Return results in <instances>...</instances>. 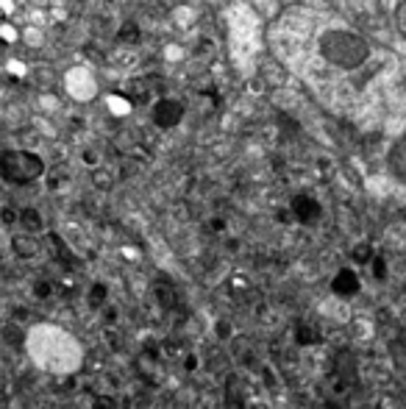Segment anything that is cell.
I'll return each instance as SVG.
<instances>
[{"label": "cell", "mask_w": 406, "mask_h": 409, "mask_svg": "<svg viewBox=\"0 0 406 409\" xmlns=\"http://www.w3.org/2000/svg\"><path fill=\"white\" fill-rule=\"evenodd\" d=\"M320 53L325 61H331L334 67H340V70H356L362 67L370 56V45L367 39H362L359 34L354 31H325L323 39H320Z\"/></svg>", "instance_id": "cell-1"}, {"label": "cell", "mask_w": 406, "mask_h": 409, "mask_svg": "<svg viewBox=\"0 0 406 409\" xmlns=\"http://www.w3.org/2000/svg\"><path fill=\"white\" fill-rule=\"evenodd\" d=\"M45 173V162L42 156L31 154V151H3L0 154V178L6 184L23 187L36 181Z\"/></svg>", "instance_id": "cell-2"}, {"label": "cell", "mask_w": 406, "mask_h": 409, "mask_svg": "<svg viewBox=\"0 0 406 409\" xmlns=\"http://www.w3.org/2000/svg\"><path fill=\"white\" fill-rule=\"evenodd\" d=\"M290 212H292V218H295L298 223L309 226V223H314V220L320 218V203H317V198H312V195L301 192V195H295V198H292Z\"/></svg>", "instance_id": "cell-3"}, {"label": "cell", "mask_w": 406, "mask_h": 409, "mask_svg": "<svg viewBox=\"0 0 406 409\" xmlns=\"http://www.w3.org/2000/svg\"><path fill=\"white\" fill-rule=\"evenodd\" d=\"M331 290H334V295H340V298H354L362 290V282L356 276V270L354 267L336 270V276L331 279Z\"/></svg>", "instance_id": "cell-4"}, {"label": "cell", "mask_w": 406, "mask_h": 409, "mask_svg": "<svg viewBox=\"0 0 406 409\" xmlns=\"http://www.w3.org/2000/svg\"><path fill=\"white\" fill-rule=\"evenodd\" d=\"M181 117H184V106L178 101H167L164 98V101H159L153 106V123L159 128H175L181 123Z\"/></svg>", "instance_id": "cell-5"}, {"label": "cell", "mask_w": 406, "mask_h": 409, "mask_svg": "<svg viewBox=\"0 0 406 409\" xmlns=\"http://www.w3.org/2000/svg\"><path fill=\"white\" fill-rule=\"evenodd\" d=\"M12 251H14L20 259H34V256L42 251V245H39V240H36L34 234H14V237H12Z\"/></svg>", "instance_id": "cell-6"}, {"label": "cell", "mask_w": 406, "mask_h": 409, "mask_svg": "<svg viewBox=\"0 0 406 409\" xmlns=\"http://www.w3.org/2000/svg\"><path fill=\"white\" fill-rule=\"evenodd\" d=\"M153 298H156V304H159L162 309H167V312L178 306V295H175V287H173L170 282H164V279L153 284Z\"/></svg>", "instance_id": "cell-7"}, {"label": "cell", "mask_w": 406, "mask_h": 409, "mask_svg": "<svg viewBox=\"0 0 406 409\" xmlns=\"http://www.w3.org/2000/svg\"><path fill=\"white\" fill-rule=\"evenodd\" d=\"M295 343L298 346H317V343H323V334H320V328H314L312 323H298V328H295Z\"/></svg>", "instance_id": "cell-8"}, {"label": "cell", "mask_w": 406, "mask_h": 409, "mask_svg": "<svg viewBox=\"0 0 406 409\" xmlns=\"http://www.w3.org/2000/svg\"><path fill=\"white\" fill-rule=\"evenodd\" d=\"M389 170L395 173V178L406 181V143H398L389 154Z\"/></svg>", "instance_id": "cell-9"}, {"label": "cell", "mask_w": 406, "mask_h": 409, "mask_svg": "<svg viewBox=\"0 0 406 409\" xmlns=\"http://www.w3.org/2000/svg\"><path fill=\"white\" fill-rule=\"evenodd\" d=\"M20 226L25 229V234H39L42 229H45V223H42V215L36 212V209H23L20 212Z\"/></svg>", "instance_id": "cell-10"}, {"label": "cell", "mask_w": 406, "mask_h": 409, "mask_svg": "<svg viewBox=\"0 0 406 409\" xmlns=\"http://www.w3.org/2000/svg\"><path fill=\"white\" fill-rule=\"evenodd\" d=\"M106 301H109V287H106L103 282L92 284V287H89V293H87V304H89L92 309H100Z\"/></svg>", "instance_id": "cell-11"}, {"label": "cell", "mask_w": 406, "mask_h": 409, "mask_svg": "<svg viewBox=\"0 0 406 409\" xmlns=\"http://www.w3.org/2000/svg\"><path fill=\"white\" fill-rule=\"evenodd\" d=\"M373 245L370 242H359V245H354V251H351V259L356 262V264H370L373 262Z\"/></svg>", "instance_id": "cell-12"}, {"label": "cell", "mask_w": 406, "mask_h": 409, "mask_svg": "<svg viewBox=\"0 0 406 409\" xmlns=\"http://www.w3.org/2000/svg\"><path fill=\"white\" fill-rule=\"evenodd\" d=\"M370 267H373V279H376V282H384V279H387V270H389V267H387V259H384L381 253L373 256Z\"/></svg>", "instance_id": "cell-13"}, {"label": "cell", "mask_w": 406, "mask_h": 409, "mask_svg": "<svg viewBox=\"0 0 406 409\" xmlns=\"http://www.w3.org/2000/svg\"><path fill=\"white\" fill-rule=\"evenodd\" d=\"M34 295H36L39 301L50 298V295H53V284H50L47 279H36V282H34Z\"/></svg>", "instance_id": "cell-14"}, {"label": "cell", "mask_w": 406, "mask_h": 409, "mask_svg": "<svg viewBox=\"0 0 406 409\" xmlns=\"http://www.w3.org/2000/svg\"><path fill=\"white\" fill-rule=\"evenodd\" d=\"M114 406H117V401L111 395H98L92 401V409H114Z\"/></svg>", "instance_id": "cell-15"}, {"label": "cell", "mask_w": 406, "mask_h": 409, "mask_svg": "<svg viewBox=\"0 0 406 409\" xmlns=\"http://www.w3.org/2000/svg\"><path fill=\"white\" fill-rule=\"evenodd\" d=\"M0 220H3L6 226H12V223H17V220H20V215H17L14 209H9V207H6L3 212H0Z\"/></svg>", "instance_id": "cell-16"}, {"label": "cell", "mask_w": 406, "mask_h": 409, "mask_svg": "<svg viewBox=\"0 0 406 409\" xmlns=\"http://www.w3.org/2000/svg\"><path fill=\"white\" fill-rule=\"evenodd\" d=\"M228 334H231V326H228L226 320H217V337H220V339H226Z\"/></svg>", "instance_id": "cell-17"}, {"label": "cell", "mask_w": 406, "mask_h": 409, "mask_svg": "<svg viewBox=\"0 0 406 409\" xmlns=\"http://www.w3.org/2000/svg\"><path fill=\"white\" fill-rule=\"evenodd\" d=\"M184 368H186V370H195V368H197V357H195V354H186V362H184Z\"/></svg>", "instance_id": "cell-18"}, {"label": "cell", "mask_w": 406, "mask_h": 409, "mask_svg": "<svg viewBox=\"0 0 406 409\" xmlns=\"http://www.w3.org/2000/svg\"><path fill=\"white\" fill-rule=\"evenodd\" d=\"M223 229H226L223 220H212V231H223Z\"/></svg>", "instance_id": "cell-19"}, {"label": "cell", "mask_w": 406, "mask_h": 409, "mask_svg": "<svg viewBox=\"0 0 406 409\" xmlns=\"http://www.w3.org/2000/svg\"><path fill=\"white\" fill-rule=\"evenodd\" d=\"M114 317H117V309H111V306H109V309H106V323H111Z\"/></svg>", "instance_id": "cell-20"}, {"label": "cell", "mask_w": 406, "mask_h": 409, "mask_svg": "<svg viewBox=\"0 0 406 409\" xmlns=\"http://www.w3.org/2000/svg\"><path fill=\"white\" fill-rule=\"evenodd\" d=\"M6 403H9V398H6L3 392H0V409H6Z\"/></svg>", "instance_id": "cell-21"}]
</instances>
